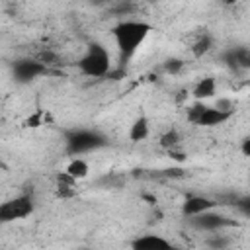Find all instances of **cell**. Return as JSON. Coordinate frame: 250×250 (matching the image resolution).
<instances>
[{"mask_svg": "<svg viewBox=\"0 0 250 250\" xmlns=\"http://www.w3.org/2000/svg\"><path fill=\"white\" fill-rule=\"evenodd\" d=\"M207 246L211 250H227L230 246V238L227 234H211L207 238Z\"/></svg>", "mask_w": 250, "mask_h": 250, "instance_id": "e0dca14e", "label": "cell"}, {"mask_svg": "<svg viewBox=\"0 0 250 250\" xmlns=\"http://www.w3.org/2000/svg\"><path fill=\"white\" fill-rule=\"evenodd\" d=\"M217 207V201L207 195H188L182 203V215L188 219H193L201 213H207Z\"/></svg>", "mask_w": 250, "mask_h": 250, "instance_id": "9c48e42d", "label": "cell"}, {"mask_svg": "<svg viewBox=\"0 0 250 250\" xmlns=\"http://www.w3.org/2000/svg\"><path fill=\"white\" fill-rule=\"evenodd\" d=\"M240 152H242V156L250 158V137H244L240 141Z\"/></svg>", "mask_w": 250, "mask_h": 250, "instance_id": "ffe728a7", "label": "cell"}, {"mask_svg": "<svg viewBox=\"0 0 250 250\" xmlns=\"http://www.w3.org/2000/svg\"><path fill=\"white\" fill-rule=\"evenodd\" d=\"M221 59L225 66L230 70H250V49L248 47H229Z\"/></svg>", "mask_w": 250, "mask_h": 250, "instance_id": "30bf717a", "label": "cell"}, {"mask_svg": "<svg viewBox=\"0 0 250 250\" xmlns=\"http://www.w3.org/2000/svg\"><path fill=\"white\" fill-rule=\"evenodd\" d=\"M150 31L152 25L145 20H121L119 23H115L111 29V37L115 41L121 61H129L146 41Z\"/></svg>", "mask_w": 250, "mask_h": 250, "instance_id": "6da1fadb", "label": "cell"}, {"mask_svg": "<svg viewBox=\"0 0 250 250\" xmlns=\"http://www.w3.org/2000/svg\"><path fill=\"white\" fill-rule=\"evenodd\" d=\"M184 66H186V62H184V59H180V57H168V59L162 62V68H164L166 74H180V72L184 70Z\"/></svg>", "mask_w": 250, "mask_h": 250, "instance_id": "2e32d148", "label": "cell"}, {"mask_svg": "<svg viewBox=\"0 0 250 250\" xmlns=\"http://www.w3.org/2000/svg\"><path fill=\"white\" fill-rule=\"evenodd\" d=\"M230 117H232L230 113H225L217 109L215 105H205L203 102H195L188 109V121L199 127H217V125L227 123Z\"/></svg>", "mask_w": 250, "mask_h": 250, "instance_id": "5b68a950", "label": "cell"}, {"mask_svg": "<svg viewBox=\"0 0 250 250\" xmlns=\"http://www.w3.org/2000/svg\"><path fill=\"white\" fill-rule=\"evenodd\" d=\"M189 221H191V227L193 229L205 230V232H219L221 229L234 225V221H230L229 217H225L221 213H215L213 209L207 211V213H201V215H197V217H193Z\"/></svg>", "mask_w": 250, "mask_h": 250, "instance_id": "52a82bcc", "label": "cell"}, {"mask_svg": "<svg viewBox=\"0 0 250 250\" xmlns=\"http://www.w3.org/2000/svg\"><path fill=\"white\" fill-rule=\"evenodd\" d=\"M80 250H92V248H80Z\"/></svg>", "mask_w": 250, "mask_h": 250, "instance_id": "44dd1931", "label": "cell"}, {"mask_svg": "<svg viewBox=\"0 0 250 250\" xmlns=\"http://www.w3.org/2000/svg\"><path fill=\"white\" fill-rule=\"evenodd\" d=\"M213 45H215L213 35L209 31H201V33H197V37L191 43V53L195 57H203V55H207L213 49Z\"/></svg>", "mask_w": 250, "mask_h": 250, "instance_id": "5bb4252c", "label": "cell"}, {"mask_svg": "<svg viewBox=\"0 0 250 250\" xmlns=\"http://www.w3.org/2000/svg\"><path fill=\"white\" fill-rule=\"evenodd\" d=\"M236 207H238V211H240L242 215H246V217H250V195H246V197H242V199H238V203H236Z\"/></svg>", "mask_w": 250, "mask_h": 250, "instance_id": "d6986e66", "label": "cell"}, {"mask_svg": "<svg viewBox=\"0 0 250 250\" xmlns=\"http://www.w3.org/2000/svg\"><path fill=\"white\" fill-rule=\"evenodd\" d=\"M105 145H107L105 137L92 129H74L66 135V152L70 156H82V154L98 150Z\"/></svg>", "mask_w": 250, "mask_h": 250, "instance_id": "3957f363", "label": "cell"}, {"mask_svg": "<svg viewBox=\"0 0 250 250\" xmlns=\"http://www.w3.org/2000/svg\"><path fill=\"white\" fill-rule=\"evenodd\" d=\"M76 66H78V70L84 76H90V78L109 76V72H111V57H109V51L105 49V45H102L98 41L88 43V47L82 53V57L78 59Z\"/></svg>", "mask_w": 250, "mask_h": 250, "instance_id": "7a4b0ae2", "label": "cell"}, {"mask_svg": "<svg viewBox=\"0 0 250 250\" xmlns=\"http://www.w3.org/2000/svg\"><path fill=\"white\" fill-rule=\"evenodd\" d=\"M150 135V121L146 115H139L135 117V121L129 125V141L131 143H141L145 139H148Z\"/></svg>", "mask_w": 250, "mask_h": 250, "instance_id": "7c38bea8", "label": "cell"}, {"mask_svg": "<svg viewBox=\"0 0 250 250\" xmlns=\"http://www.w3.org/2000/svg\"><path fill=\"white\" fill-rule=\"evenodd\" d=\"M180 143H182V135H180L178 129H168V131H164V133L160 135V139H158V145H160L162 148L170 150V152H174V148H178Z\"/></svg>", "mask_w": 250, "mask_h": 250, "instance_id": "9a60e30c", "label": "cell"}, {"mask_svg": "<svg viewBox=\"0 0 250 250\" xmlns=\"http://www.w3.org/2000/svg\"><path fill=\"white\" fill-rule=\"evenodd\" d=\"M35 211V197L29 191H23L8 201L2 203L0 207V221L2 223H12V221H20L29 217Z\"/></svg>", "mask_w": 250, "mask_h": 250, "instance_id": "277c9868", "label": "cell"}, {"mask_svg": "<svg viewBox=\"0 0 250 250\" xmlns=\"http://www.w3.org/2000/svg\"><path fill=\"white\" fill-rule=\"evenodd\" d=\"M215 107L221 109V111H225V113L234 115V107H236V104H234L232 98H225V96H221V98L215 100Z\"/></svg>", "mask_w": 250, "mask_h": 250, "instance_id": "ac0fdd59", "label": "cell"}, {"mask_svg": "<svg viewBox=\"0 0 250 250\" xmlns=\"http://www.w3.org/2000/svg\"><path fill=\"white\" fill-rule=\"evenodd\" d=\"M47 72V64L39 59H16L12 62V76L18 84H29Z\"/></svg>", "mask_w": 250, "mask_h": 250, "instance_id": "8992f818", "label": "cell"}, {"mask_svg": "<svg viewBox=\"0 0 250 250\" xmlns=\"http://www.w3.org/2000/svg\"><path fill=\"white\" fill-rule=\"evenodd\" d=\"M64 174L70 176L74 182L84 180V178L90 174V164H88V160L82 158V156H72V158L68 160V164L64 166Z\"/></svg>", "mask_w": 250, "mask_h": 250, "instance_id": "4fadbf2b", "label": "cell"}, {"mask_svg": "<svg viewBox=\"0 0 250 250\" xmlns=\"http://www.w3.org/2000/svg\"><path fill=\"white\" fill-rule=\"evenodd\" d=\"M131 250H180L174 242H170L166 236L156 234V232H146L139 234L131 240L129 244Z\"/></svg>", "mask_w": 250, "mask_h": 250, "instance_id": "ba28073f", "label": "cell"}, {"mask_svg": "<svg viewBox=\"0 0 250 250\" xmlns=\"http://www.w3.org/2000/svg\"><path fill=\"white\" fill-rule=\"evenodd\" d=\"M191 94H193L195 102H205V100L215 98V94H217V80L213 76H205V78L197 80V84L193 86Z\"/></svg>", "mask_w": 250, "mask_h": 250, "instance_id": "8fae6325", "label": "cell"}]
</instances>
